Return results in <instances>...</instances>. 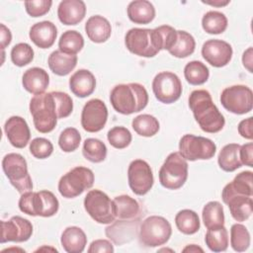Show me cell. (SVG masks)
<instances>
[{"label": "cell", "mask_w": 253, "mask_h": 253, "mask_svg": "<svg viewBox=\"0 0 253 253\" xmlns=\"http://www.w3.org/2000/svg\"><path fill=\"white\" fill-rule=\"evenodd\" d=\"M189 107L202 130L215 133L223 128L224 117L213 104L209 91L194 90L189 96Z\"/></svg>", "instance_id": "1"}, {"label": "cell", "mask_w": 253, "mask_h": 253, "mask_svg": "<svg viewBox=\"0 0 253 253\" xmlns=\"http://www.w3.org/2000/svg\"><path fill=\"white\" fill-rule=\"evenodd\" d=\"M110 102L116 112L131 115L142 111L148 103V93L139 83L116 85L110 94Z\"/></svg>", "instance_id": "2"}, {"label": "cell", "mask_w": 253, "mask_h": 253, "mask_svg": "<svg viewBox=\"0 0 253 253\" xmlns=\"http://www.w3.org/2000/svg\"><path fill=\"white\" fill-rule=\"evenodd\" d=\"M30 112L38 131L47 133L54 129L58 118L55 101L51 92L35 95L30 102Z\"/></svg>", "instance_id": "3"}, {"label": "cell", "mask_w": 253, "mask_h": 253, "mask_svg": "<svg viewBox=\"0 0 253 253\" xmlns=\"http://www.w3.org/2000/svg\"><path fill=\"white\" fill-rule=\"evenodd\" d=\"M125 44L131 53L142 57H153L162 50L156 28L128 30L125 36Z\"/></svg>", "instance_id": "4"}, {"label": "cell", "mask_w": 253, "mask_h": 253, "mask_svg": "<svg viewBox=\"0 0 253 253\" xmlns=\"http://www.w3.org/2000/svg\"><path fill=\"white\" fill-rule=\"evenodd\" d=\"M58 208L57 198L47 190L26 192L22 194L19 200L20 211L32 216L49 217L57 212Z\"/></svg>", "instance_id": "5"}, {"label": "cell", "mask_w": 253, "mask_h": 253, "mask_svg": "<svg viewBox=\"0 0 253 253\" xmlns=\"http://www.w3.org/2000/svg\"><path fill=\"white\" fill-rule=\"evenodd\" d=\"M159 182L168 190L180 189L188 178L187 160L179 153L172 152L159 170Z\"/></svg>", "instance_id": "6"}, {"label": "cell", "mask_w": 253, "mask_h": 253, "mask_svg": "<svg viewBox=\"0 0 253 253\" xmlns=\"http://www.w3.org/2000/svg\"><path fill=\"white\" fill-rule=\"evenodd\" d=\"M94 173L84 166H77L64 174L58 182L59 194L66 199H72L90 189L94 184Z\"/></svg>", "instance_id": "7"}, {"label": "cell", "mask_w": 253, "mask_h": 253, "mask_svg": "<svg viewBox=\"0 0 253 253\" xmlns=\"http://www.w3.org/2000/svg\"><path fill=\"white\" fill-rule=\"evenodd\" d=\"M172 226L163 216L146 217L139 228V241L146 247H157L165 244L171 237Z\"/></svg>", "instance_id": "8"}, {"label": "cell", "mask_w": 253, "mask_h": 253, "mask_svg": "<svg viewBox=\"0 0 253 253\" xmlns=\"http://www.w3.org/2000/svg\"><path fill=\"white\" fill-rule=\"evenodd\" d=\"M2 168L10 183L24 194L33 190L32 178L28 171L26 159L19 153H8L2 160Z\"/></svg>", "instance_id": "9"}, {"label": "cell", "mask_w": 253, "mask_h": 253, "mask_svg": "<svg viewBox=\"0 0 253 253\" xmlns=\"http://www.w3.org/2000/svg\"><path fill=\"white\" fill-rule=\"evenodd\" d=\"M84 209L98 223L109 224L116 218L114 202L100 190H90L84 198Z\"/></svg>", "instance_id": "10"}, {"label": "cell", "mask_w": 253, "mask_h": 253, "mask_svg": "<svg viewBox=\"0 0 253 253\" xmlns=\"http://www.w3.org/2000/svg\"><path fill=\"white\" fill-rule=\"evenodd\" d=\"M216 151L215 143L210 138L185 134L179 141V153L190 161L211 159Z\"/></svg>", "instance_id": "11"}, {"label": "cell", "mask_w": 253, "mask_h": 253, "mask_svg": "<svg viewBox=\"0 0 253 253\" xmlns=\"http://www.w3.org/2000/svg\"><path fill=\"white\" fill-rule=\"evenodd\" d=\"M220 103L225 110L232 114H247L253 108L252 90L245 85L226 87L220 94Z\"/></svg>", "instance_id": "12"}, {"label": "cell", "mask_w": 253, "mask_h": 253, "mask_svg": "<svg viewBox=\"0 0 253 253\" xmlns=\"http://www.w3.org/2000/svg\"><path fill=\"white\" fill-rule=\"evenodd\" d=\"M182 83L173 72L163 71L155 75L152 81V91L155 98L163 104H172L182 95Z\"/></svg>", "instance_id": "13"}, {"label": "cell", "mask_w": 253, "mask_h": 253, "mask_svg": "<svg viewBox=\"0 0 253 253\" xmlns=\"http://www.w3.org/2000/svg\"><path fill=\"white\" fill-rule=\"evenodd\" d=\"M127 181L130 190L137 196L147 194L154 182L153 173L149 164L142 159L132 160L127 169Z\"/></svg>", "instance_id": "14"}, {"label": "cell", "mask_w": 253, "mask_h": 253, "mask_svg": "<svg viewBox=\"0 0 253 253\" xmlns=\"http://www.w3.org/2000/svg\"><path fill=\"white\" fill-rule=\"evenodd\" d=\"M108 120V109L100 99H91L83 107L81 126L88 132H97L104 128Z\"/></svg>", "instance_id": "15"}, {"label": "cell", "mask_w": 253, "mask_h": 253, "mask_svg": "<svg viewBox=\"0 0 253 253\" xmlns=\"http://www.w3.org/2000/svg\"><path fill=\"white\" fill-rule=\"evenodd\" d=\"M33 234V224L30 220L15 215L9 220H1L0 242H25Z\"/></svg>", "instance_id": "16"}, {"label": "cell", "mask_w": 253, "mask_h": 253, "mask_svg": "<svg viewBox=\"0 0 253 253\" xmlns=\"http://www.w3.org/2000/svg\"><path fill=\"white\" fill-rule=\"evenodd\" d=\"M231 45L222 40H209L202 46L204 59L213 67H223L227 65L232 57Z\"/></svg>", "instance_id": "17"}, {"label": "cell", "mask_w": 253, "mask_h": 253, "mask_svg": "<svg viewBox=\"0 0 253 253\" xmlns=\"http://www.w3.org/2000/svg\"><path fill=\"white\" fill-rule=\"evenodd\" d=\"M4 131L9 142L16 148H24L31 138V131L27 122L19 116H12L6 121Z\"/></svg>", "instance_id": "18"}, {"label": "cell", "mask_w": 253, "mask_h": 253, "mask_svg": "<svg viewBox=\"0 0 253 253\" xmlns=\"http://www.w3.org/2000/svg\"><path fill=\"white\" fill-rule=\"evenodd\" d=\"M57 36V29L50 21L34 24L29 32L31 41L40 48H49L53 45Z\"/></svg>", "instance_id": "19"}, {"label": "cell", "mask_w": 253, "mask_h": 253, "mask_svg": "<svg viewBox=\"0 0 253 253\" xmlns=\"http://www.w3.org/2000/svg\"><path fill=\"white\" fill-rule=\"evenodd\" d=\"M86 5L82 0H63L57 8L59 21L66 26L79 24L85 17Z\"/></svg>", "instance_id": "20"}, {"label": "cell", "mask_w": 253, "mask_h": 253, "mask_svg": "<svg viewBox=\"0 0 253 253\" xmlns=\"http://www.w3.org/2000/svg\"><path fill=\"white\" fill-rule=\"evenodd\" d=\"M22 84L26 91L33 95L44 93L49 84L47 72L41 67H32L26 70L22 77Z\"/></svg>", "instance_id": "21"}, {"label": "cell", "mask_w": 253, "mask_h": 253, "mask_svg": "<svg viewBox=\"0 0 253 253\" xmlns=\"http://www.w3.org/2000/svg\"><path fill=\"white\" fill-rule=\"evenodd\" d=\"M69 88L79 98L88 97L96 88L95 76L87 69H79L69 78Z\"/></svg>", "instance_id": "22"}, {"label": "cell", "mask_w": 253, "mask_h": 253, "mask_svg": "<svg viewBox=\"0 0 253 253\" xmlns=\"http://www.w3.org/2000/svg\"><path fill=\"white\" fill-rule=\"evenodd\" d=\"M252 174L251 171H242L226 184L221 193L223 203L235 195L252 197Z\"/></svg>", "instance_id": "23"}, {"label": "cell", "mask_w": 253, "mask_h": 253, "mask_svg": "<svg viewBox=\"0 0 253 253\" xmlns=\"http://www.w3.org/2000/svg\"><path fill=\"white\" fill-rule=\"evenodd\" d=\"M85 32L91 42L101 43L105 42L111 37L112 27L105 17L95 15L87 20L85 24Z\"/></svg>", "instance_id": "24"}, {"label": "cell", "mask_w": 253, "mask_h": 253, "mask_svg": "<svg viewBox=\"0 0 253 253\" xmlns=\"http://www.w3.org/2000/svg\"><path fill=\"white\" fill-rule=\"evenodd\" d=\"M63 249L68 253H81L87 245V236L78 226L66 227L60 237Z\"/></svg>", "instance_id": "25"}, {"label": "cell", "mask_w": 253, "mask_h": 253, "mask_svg": "<svg viewBox=\"0 0 253 253\" xmlns=\"http://www.w3.org/2000/svg\"><path fill=\"white\" fill-rule=\"evenodd\" d=\"M126 13L132 23L139 25L149 24L155 18V8L147 0L131 1L126 8Z\"/></svg>", "instance_id": "26"}, {"label": "cell", "mask_w": 253, "mask_h": 253, "mask_svg": "<svg viewBox=\"0 0 253 253\" xmlns=\"http://www.w3.org/2000/svg\"><path fill=\"white\" fill-rule=\"evenodd\" d=\"M77 55L68 54L62 51L54 50L52 51L47 59L49 69L58 76H65L69 74L77 64Z\"/></svg>", "instance_id": "27"}, {"label": "cell", "mask_w": 253, "mask_h": 253, "mask_svg": "<svg viewBox=\"0 0 253 253\" xmlns=\"http://www.w3.org/2000/svg\"><path fill=\"white\" fill-rule=\"evenodd\" d=\"M229 208L231 216L236 221L248 219L252 213V197L235 195L224 202Z\"/></svg>", "instance_id": "28"}, {"label": "cell", "mask_w": 253, "mask_h": 253, "mask_svg": "<svg viewBox=\"0 0 253 253\" xmlns=\"http://www.w3.org/2000/svg\"><path fill=\"white\" fill-rule=\"evenodd\" d=\"M239 148L240 144L238 143H228L221 148L217 157L220 169L225 172H233L242 166L239 159Z\"/></svg>", "instance_id": "29"}, {"label": "cell", "mask_w": 253, "mask_h": 253, "mask_svg": "<svg viewBox=\"0 0 253 253\" xmlns=\"http://www.w3.org/2000/svg\"><path fill=\"white\" fill-rule=\"evenodd\" d=\"M113 202L115 205L116 217L121 220L134 218L139 213V205L137 201L127 195L117 196Z\"/></svg>", "instance_id": "30"}, {"label": "cell", "mask_w": 253, "mask_h": 253, "mask_svg": "<svg viewBox=\"0 0 253 253\" xmlns=\"http://www.w3.org/2000/svg\"><path fill=\"white\" fill-rule=\"evenodd\" d=\"M175 224L180 232L192 235L199 231L201 222L199 215L192 210H182L175 216Z\"/></svg>", "instance_id": "31"}, {"label": "cell", "mask_w": 253, "mask_h": 253, "mask_svg": "<svg viewBox=\"0 0 253 253\" xmlns=\"http://www.w3.org/2000/svg\"><path fill=\"white\" fill-rule=\"evenodd\" d=\"M195 47L196 42L191 34L186 31H177V40L168 51L177 58H185L195 51Z\"/></svg>", "instance_id": "32"}, {"label": "cell", "mask_w": 253, "mask_h": 253, "mask_svg": "<svg viewBox=\"0 0 253 253\" xmlns=\"http://www.w3.org/2000/svg\"><path fill=\"white\" fill-rule=\"evenodd\" d=\"M202 217L207 228H212L224 225V211L221 204L217 201H211L203 208Z\"/></svg>", "instance_id": "33"}, {"label": "cell", "mask_w": 253, "mask_h": 253, "mask_svg": "<svg viewBox=\"0 0 253 253\" xmlns=\"http://www.w3.org/2000/svg\"><path fill=\"white\" fill-rule=\"evenodd\" d=\"M205 242L209 249L213 252L225 251L228 247V232L224 225L208 228Z\"/></svg>", "instance_id": "34"}, {"label": "cell", "mask_w": 253, "mask_h": 253, "mask_svg": "<svg viewBox=\"0 0 253 253\" xmlns=\"http://www.w3.org/2000/svg\"><path fill=\"white\" fill-rule=\"evenodd\" d=\"M131 126L137 134L144 137L153 136L160 128L158 120L148 114L136 116L131 122Z\"/></svg>", "instance_id": "35"}, {"label": "cell", "mask_w": 253, "mask_h": 253, "mask_svg": "<svg viewBox=\"0 0 253 253\" xmlns=\"http://www.w3.org/2000/svg\"><path fill=\"white\" fill-rule=\"evenodd\" d=\"M184 76L191 85H202L208 81L210 70L202 61L193 60L185 65Z\"/></svg>", "instance_id": "36"}, {"label": "cell", "mask_w": 253, "mask_h": 253, "mask_svg": "<svg viewBox=\"0 0 253 253\" xmlns=\"http://www.w3.org/2000/svg\"><path fill=\"white\" fill-rule=\"evenodd\" d=\"M202 27L204 31L211 35H218L223 33L227 28L226 16L218 11H209L202 19Z\"/></svg>", "instance_id": "37"}, {"label": "cell", "mask_w": 253, "mask_h": 253, "mask_svg": "<svg viewBox=\"0 0 253 253\" xmlns=\"http://www.w3.org/2000/svg\"><path fill=\"white\" fill-rule=\"evenodd\" d=\"M83 46L84 39L82 35L74 30L64 32L58 41L59 50L68 54H77Z\"/></svg>", "instance_id": "38"}, {"label": "cell", "mask_w": 253, "mask_h": 253, "mask_svg": "<svg viewBox=\"0 0 253 253\" xmlns=\"http://www.w3.org/2000/svg\"><path fill=\"white\" fill-rule=\"evenodd\" d=\"M82 154L85 159L93 163H100L107 156L106 144L98 138H87L83 143Z\"/></svg>", "instance_id": "39"}, {"label": "cell", "mask_w": 253, "mask_h": 253, "mask_svg": "<svg viewBox=\"0 0 253 253\" xmlns=\"http://www.w3.org/2000/svg\"><path fill=\"white\" fill-rule=\"evenodd\" d=\"M230 245L236 252H244L250 246V233L245 225L234 223L230 228Z\"/></svg>", "instance_id": "40"}, {"label": "cell", "mask_w": 253, "mask_h": 253, "mask_svg": "<svg viewBox=\"0 0 253 253\" xmlns=\"http://www.w3.org/2000/svg\"><path fill=\"white\" fill-rule=\"evenodd\" d=\"M34 59V49L26 42L15 44L11 49V60L19 67H23L31 63Z\"/></svg>", "instance_id": "41"}, {"label": "cell", "mask_w": 253, "mask_h": 253, "mask_svg": "<svg viewBox=\"0 0 253 253\" xmlns=\"http://www.w3.org/2000/svg\"><path fill=\"white\" fill-rule=\"evenodd\" d=\"M107 138L109 140V143L113 147L117 149H124L129 145L132 136L130 131L126 127L114 126L108 131Z\"/></svg>", "instance_id": "42"}, {"label": "cell", "mask_w": 253, "mask_h": 253, "mask_svg": "<svg viewBox=\"0 0 253 253\" xmlns=\"http://www.w3.org/2000/svg\"><path fill=\"white\" fill-rule=\"evenodd\" d=\"M81 135L75 127H67L63 129L58 137V145L64 152H72L79 147Z\"/></svg>", "instance_id": "43"}, {"label": "cell", "mask_w": 253, "mask_h": 253, "mask_svg": "<svg viewBox=\"0 0 253 253\" xmlns=\"http://www.w3.org/2000/svg\"><path fill=\"white\" fill-rule=\"evenodd\" d=\"M53 151L52 143L44 137H36L30 142V152L38 159H45Z\"/></svg>", "instance_id": "44"}, {"label": "cell", "mask_w": 253, "mask_h": 253, "mask_svg": "<svg viewBox=\"0 0 253 253\" xmlns=\"http://www.w3.org/2000/svg\"><path fill=\"white\" fill-rule=\"evenodd\" d=\"M56 105V112L58 119L67 118L73 110V101L71 97L63 92L54 91L51 92Z\"/></svg>", "instance_id": "45"}, {"label": "cell", "mask_w": 253, "mask_h": 253, "mask_svg": "<svg viewBox=\"0 0 253 253\" xmlns=\"http://www.w3.org/2000/svg\"><path fill=\"white\" fill-rule=\"evenodd\" d=\"M25 9L27 11V13L34 18H38V17H42L43 15H45L51 5H52V1L50 0H37V1H26L25 3Z\"/></svg>", "instance_id": "46"}, {"label": "cell", "mask_w": 253, "mask_h": 253, "mask_svg": "<svg viewBox=\"0 0 253 253\" xmlns=\"http://www.w3.org/2000/svg\"><path fill=\"white\" fill-rule=\"evenodd\" d=\"M156 29L159 34L162 49L169 50L174 45L177 40V31L173 27L168 25L159 26Z\"/></svg>", "instance_id": "47"}, {"label": "cell", "mask_w": 253, "mask_h": 253, "mask_svg": "<svg viewBox=\"0 0 253 253\" xmlns=\"http://www.w3.org/2000/svg\"><path fill=\"white\" fill-rule=\"evenodd\" d=\"M239 159L242 165L253 167V143L248 142L240 145Z\"/></svg>", "instance_id": "48"}, {"label": "cell", "mask_w": 253, "mask_h": 253, "mask_svg": "<svg viewBox=\"0 0 253 253\" xmlns=\"http://www.w3.org/2000/svg\"><path fill=\"white\" fill-rule=\"evenodd\" d=\"M89 253H96V252H106L112 253L114 252L113 244L106 239H97L91 242L88 250Z\"/></svg>", "instance_id": "49"}, {"label": "cell", "mask_w": 253, "mask_h": 253, "mask_svg": "<svg viewBox=\"0 0 253 253\" xmlns=\"http://www.w3.org/2000/svg\"><path fill=\"white\" fill-rule=\"evenodd\" d=\"M252 125L253 120L252 117H249L247 119L242 120L238 124V132L239 134L246 138V139H252L253 138V130H252Z\"/></svg>", "instance_id": "50"}, {"label": "cell", "mask_w": 253, "mask_h": 253, "mask_svg": "<svg viewBox=\"0 0 253 253\" xmlns=\"http://www.w3.org/2000/svg\"><path fill=\"white\" fill-rule=\"evenodd\" d=\"M0 35H1V48L4 50L6 46H8L12 41V34L11 31L4 25L0 24Z\"/></svg>", "instance_id": "51"}, {"label": "cell", "mask_w": 253, "mask_h": 253, "mask_svg": "<svg viewBox=\"0 0 253 253\" xmlns=\"http://www.w3.org/2000/svg\"><path fill=\"white\" fill-rule=\"evenodd\" d=\"M242 63L243 66L250 72L252 73V47H248L242 55Z\"/></svg>", "instance_id": "52"}, {"label": "cell", "mask_w": 253, "mask_h": 253, "mask_svg": "<svg viewBox=\"0 0 253 253\" xmlns=\"http://www.w3.org/2000/svg\"><path fill=\"white\" fill-rule=\"evenodd\" d=\"M203 3L205 4H208V5H211V6H214V7H222V6H225L229 3V0H215V1H202Z\"/></svg>", "instance_id": "53"}, {"label": "cell", "mask_w": 253, "mask_h": 253, "mask_svg": "<svg viewBox=\"0 0 253 253\" xmlns=\"http://www.w3.org/2000/svg\"><path fill=\"white\" fill-rule=\"evenodd\" d=\"M182 251L183 252H204V249L196 244H190V245H187Z\"/></svg>", "instance_id": "54"}, {"label": "cell", "mask_w": 253, "mask_h": 253, "mask_svg": "<svg viewBox=\"0 0 253 253\" xmlns=\"http://www.w3.org/2000/svg\"><path fill=\"white\" fill-rule=\"evenodd\" d=\"M42 250H47V251L49 250V251H55V252L57 251L55 248H52V247H46V246H42V247H41V248L37 249V250H36V252H37V251H42Z\"/></svg>", "instance_id": "55"}, {"label": "cell", "mask_w": 253, "mask_h": 253, "mask_svg": "<svg viewBox=\"0 0 253 253\" xmlns=\"http://www.w3.org/2000/svg\"><path fill=\"white\" fill-rule=\"evenodd\" d=\"M15 250H17V251H22V252H25V250H23V249H21V248H6V249L2 250V252H8V251H15Z\"/></svg>", "instance_id": "56"}, {"label": "cell", "mask_w": 253, "mask_h": 253, "mask_svg": "<svg viewBox=\"0 0 253 253\" xmlns=\"http://www.w3.org/2000/svg\"><path fill=\"white\" fill-rule=\"evenodd\" d=\"M159 251H170V252H173V250H171V249H167V248H166V249H165V248H164V249H160Z\"/></svg>", "instance_id": "57"}]
</instances>
